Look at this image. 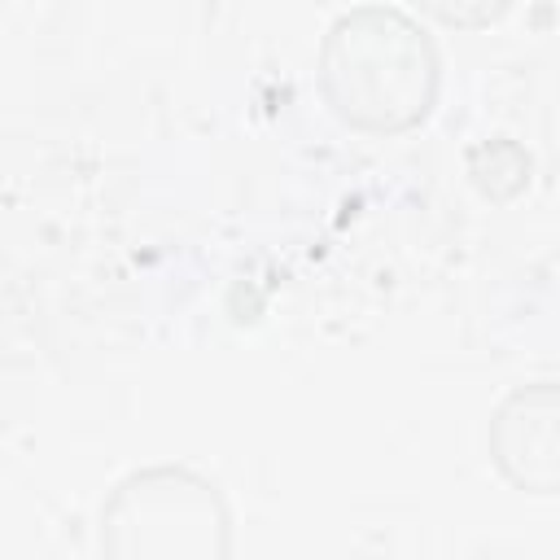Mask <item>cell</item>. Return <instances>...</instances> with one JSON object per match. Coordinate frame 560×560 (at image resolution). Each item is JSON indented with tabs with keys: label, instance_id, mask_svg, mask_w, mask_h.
Instances as JSON below:
<instances>
[{
	"label": "cell",
	"instance_id": "1",
	"mask_svg": "<svg viewBox=\"0 0 560 560\" xmlns=\"http://www.w3.org/2000/svg\"><path fill=\"white\" fill-rule=\"evenodd\" d=\"M332 114L363 131L416 127L438 96V48L398 9H354L332 22L319 52Z\"/></svg>",
	"mask_w": 560,
	"mask_h": 560
},
{
	"label": "cell",
	"instance_id": "3",
	"mask_svg": "<svg viewBox=\"0 0 560 560\" xmlns=\"http://www.w3.org/2000/svg\"><path fill=\"white\" fill-rule=\"evenodd\" d=\"M508 4H512V0H420L424 13H433V18L446 22V26H464V31L503 18Z\"/></svg>",
	"mask_w": 560,
	"mask_h": 560
},
{
	"label": "cell",
	"instance_id": "2",
	"mask_svg": "<svg viewBox=\"0 0 560 560\" xmlns=\"http://www.w3.org/2000/svg\"><path fill=\"white\" fill-rule=\"evenodd\" d=\"M521 451H529L521 464V486H534L547 494L556 486V398H551V385L512 394L494 420L499 464L512 468V459Z\"/></svg>",
	"mask_w": 560,
	"mask_h": 560
}]
</instances>
